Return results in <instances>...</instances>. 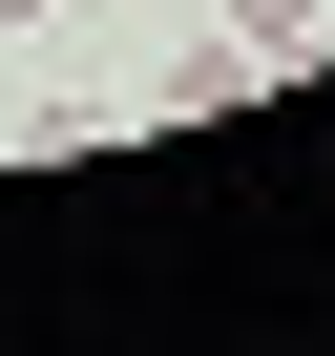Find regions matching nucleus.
I'll return each instance as SVG.
<instances>
[{
  "instance_id": "f257e3e1",
  "label": "nucleus",
  "mask_w": 335,
  "mask_h": 356,
  "mask_svg": "<svg viewBox=\"0 0 335 356\" xmlns=\"http://www.w3.org/2000/svg\"><path fill=\"white\" fill-rule=\"evenodd\" d=\"M252 84H272V63H252V42H189V63H168V126H231V105H252Z\"/></svg>"
},
{
  "instance_id": "f03ea898",
  "label": "nucleus",
  "mask_w": 335,
  "mask_h": 356,
  "mask_svg": "<svg viewBox=\"0 0 335 356\" xmlns=\"http://www.w3.org/2000/svg\"><path fill=\"white\" fill-rule=\"evenodd\" d=\"M231 42H252V63H314V42H335V0H231Z\"/></svg>"
},
{
  "instance_id": "7ed1b4c3",
  "label": "nucleus",
  "mask_w": 335,
  "mask_h": 356,
  "mask_svg": "<svg viewBox=\"0 0 335 356\" xmlns=\"http://www.w3.org/2000/svg\"><path fill=\"white\" fill-rule=\"evenodd\" d=\"M0 22H42V0H0Z\"/></svg>"
}]
</instances>
